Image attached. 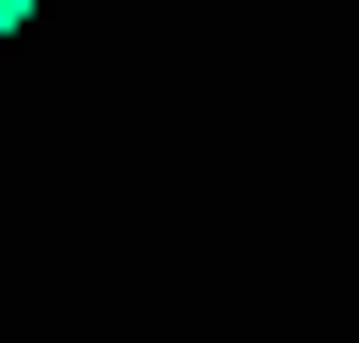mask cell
Segmentation results:
<instances>
[{"mask_svg": "<svg viewBox=\"0 0 359 343\" xmlns=\"http://www.w3.org/2000/svg\"><path fill=\"white\" fill-rule=\"evenodd\" d=\"M33 17H49V0H0V33H33Z\"/></svg>", "mask_w": 359, "mask_h": 343, "instance_id": "1", "label": "cell"}]
</instances>
